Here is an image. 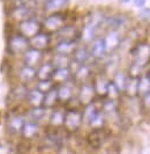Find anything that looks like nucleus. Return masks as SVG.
<instances>
[{
    "label": "nucleus",
    "instance_id": "f257e3e1",
    "mask_svg": "<svg viewBox=\"0 0 150 154\" xmlns=\"http://www.w3.org/2000/svg\"><path fill=\"white\" fill-rule=\"evenodd\" d=\"M133 62L129 66V75L132 78H140L143 69L150 64V45L148 43H137L132 50Z\"/></svg>",
    "mask_w": 150,
    "mask_h": 154
},
{
    "label": "nucleus",
    "instance_id": "f03ea898",
    "mask_svg": "<svg viewBox=\"0 0 150 154\" xmlns=\"http://www.w3.org/2000/svg\"><path fill=\"white\" fill-rule=\"evenodd\" d=\"M83 124L82 110L77 108H69L65 111V121L62 129L68 133H75L81 129Z\"/></svg>",
    "mask_w": 150,
    "mask_h": 154
},
{
    "label": "nucleus",
    "instance_id": "7ed1b4c3",
    "mask_svg": "<svg viewBox=\"0 0 150 154\" xmlns=\"http://www.w3.org/2000/svg\"><path fill=\"white\" fill-rule=\"evenodd\" d=\"M110 136V131L106 128L102 129H91V131L87 134V144L92 149H99L107 141Z\"/></svg>",
    "mask_w": 150,
    "mask_h": 154
},
{
    "label": "nucleus",
    "instance_id": "20e7f679",
    "mask_svg": "<svg viewBox=\"0 0 150 154\" xmlns=\"http://www.w3.org/2000/svg\"><path fill=\"white\" fill-rule=\"evenodd\" d=\"M8 51L9 54L17 56V54H23L30 48L29 39L26 38L21 34H14L8 39Z\"/></svg>",
    "mask_w": 150,
    "mask_h": 154
},
{
    "label": "nucleus",
    "instance_id": "39448f33",
    "mask_svg": "<svg viewBox=\"0 0 150 154\" xmlns=\"http://www.w3.org/2000/svg\"><path fill=\"white\" fill-rule=\"evenodd\" d=\"M27 121L24 114H19L12 111L6 118V130L12 136H17L21 133V130L23 128V124Z\"/></svg>",
    "mask_w": 150,
    "mask_h": 154
},
{
    "label": "nucleus",
    "instance_id": "423d86ee",
    "mask_svg": "<svg viewBox=\"0 0 150 154\" xmlns=\"http://www.w3.org/2000/svg\"><path fill=\"white\" fill-rule=\"evenodd\" d=\"M42 31V24L35 17H30L24 20L19 24V34H21L26 38H32L35 35Z\"/></svg>",
    "mask_w": 150,
    "mask_h": 154
},
{
    "label": "nucleus",
    "instance_id": "0eeeda50",
    "mask_svg": "<svg viewBox=\"0 0 150 154\" xmlns=\"http://www.w3.org/2000/svg\"><path fill=\"white\" fill-rule=\"evenodd\" d=\"M65 26V17L60 13H53L51 15L46 16L44 22L42 24V28L45 29L46 34H56Z\"/></svg>",
    "mask_w": 150,
    "mask_h": 154
},
{
    "label": "nucleus",
    "instance_id": "6e6552de",
    "mask_svg": "<svg viewBox=\"0 0 150 154\" xmlns=\"http://www.w3.org/2000/svg\"><path fill=\"white\" fill-rule=\"evenodd\" d=\"M40 131H42L40 124L37 123V122H34V121L27 119L23 124V128L20 134H21L23 140L32 141V140L37 139L40 136Z\"/></svg>",
    "mask_w": 150,
    "mask_h": 154
},
{
    "label": "nucleus",
    "instance_id": "1a4fd4ad",
    "mask_svg": "<svg viewBox=\"0 0 150 154\" xmlns=\"http://www.w3.org/2000/svg\"><path fill=\"white\" fill-rule=\"evenodd\" d=\"M96 92L94 89V86L90 82H86L80 85L79 92H77V101L81 106H88L90 103H92L96 97Z\"/></svg>",
    "mask_w": 150,
    "mask_h": 154
},
{
    "label": "nucleus",
    "instance_id": "9d476101",
    "mask_svg": "<svg viewBox=\"0 0 150 154\" xmlns=\"http://www.w3.org/2000/svg\"><path fill=\"white\" fill-rule=\"evenodd\" d=\"M23 65H27L30 67H35L42 64L43 60V51H39L37 49L29 48L24 54H22Z\"/></svg>",
    "mask_w": 150,
    "mask_h": 154
},
{
    "label": "nucleus",
    "instance_id": "9b49d317",
    "mask_svg": "<svg viewBox=\"0 0 150 154\" xmlns=\"http://www.w3.org/2000/svg\"><path fill=\"white\" fill-rule=\"evenodd\" d=\"M91 67L88 64H82V65H76V69L72 72V78L74 79L75 82H79L80 85L88 82V80L91 77Z\"/></svg>",
    "mask_w": 150,
    "mask_h": 154
},
{
    "label": "nucleus",
    "instance_id": "f8f14e48",
    "mask_svg": "<svg viewBox=\"0 0 150 154\" xmlns=\"http://www.w3.org/2000/svg\"><path fill=\"white\" fill-rule=\"evenodd\" d=\"M110 81L111 80H109V78L106 77L104 72H99L95 75L94 81L91 84L94 86V89L97 96H106V91H107V86Z\"/></svg>",
    "mask_w": 150,
    "mask_h": 154
},
{
    "label": "nucleus",
    "instance_id": "ddd939ff",
    "mask_svg": "<svg viewBox=\"0 0 150 154\" xmlns=\"http://www.w3.org/2000/svg\"><path fill=\"white\" fill-rule=\"evenodd\" d=\"M30 48L37 49L39 51H43L45 49H47L51 44V36L49 34H46L44 31L38 32L37 35H35L32 38L29 39Z\"/></svg>",
    "mask_w": 150,
    "mask_h": 154
},
{
    "label": "nucleus",
    "instance_id": "4468645a",
    "mask_svg": "<svg viewBox=\"0 0 150 154\" xmlns=\"http://www.w3.org/2000/svg\"><path fill=\"white\" fill-rule=\"evenodd\" d=\"M32 14H34L32 7H30L28 5H19L12 9L10 16L15 21L22 22L24 20H28L30 17H32Z\"/></svg>",
    "mask_w": 150,
    "mask_h": 154
},
{
    "label": "nucleus",
    "instance_id": "2eb2a0df",
    "mask_svg": "<svg viewBox=\"0 0 150 154\" xmlns=\"http://www.w3.org/2000/svg\"><path fill=\"white\" fill-rule=\"evenodd\" d=\"M28 94H29V89H28L27 85H24V84H17L10 91L9 97L12 99L13 103H22L24 101H27Z\"/></svg>",
    "mask_w": 150,
    "mask_h": 154
},
{
    "label": "nucleus",
    "instance_id": "dca6fc26",
    "mask_svg": "<svg viewBox=\"0 0 150 154\" xmlns=\"http://www.w3.org/2000/svg\"><path fill=\"white\" fill-rule=\"evenodd\" d=\"M65 121V111L60 109H53L47 117V124L50 129H62Z\"/></svg>",
    "mask_w": 150,
    "mask_h": 154
},
{
    "label": "nucleus",
    "instance_id": "f3484780",
    "mask_svg": "<svg viewBox=\"0 0 150 154\" xmlns=\"http://www.w3.org/2000/svg\"><path fill=\"white\" fill-rule=\"evenodd\" d=\"M17 78L20 80V84H29L37 78V69L35 67H30L27 65H23L21 69L17 71Z\"/></svg>",
    "mask_w": 150,
    "mask_h": 154
},
{
    "label": "nucleus",
    "instance_id": "a211bd4d",
    "mask_svg": "<svg viewBox=\"0 0 150 154\" xmlns=\"http://www.w3.org/2000/svg\"><path fill=\"white\" fill-rule=\"evenodd\" d=\"M57 93H58V100L60 102H69L73 99L74 85L70 81L58 85L57 86Z\"/></svg>",
    "mask_w": 150,
    "mask_h": 154
},
{
    "label": "nucleus",
    "instance_id": "6ab92c4d",
    "mask_svg": "<svg viewBox=\"0 0 150 154\" xmlns=\"http://www.w3.org/2000/svg\"><path fill=\"white\" fill-rule=\"evenodd\" d=\"M70 78H72L70 67H61V69H54L51 80L54 85H61L70 81Z\"/></svg>",
    "mask_w": 150,
    "mask_h": 154
},
{
    "label": "nucleus",
    "instance_id": "aec40b11",
    "mask_svg": "<svg viewBox=\"0 0 150 154\" xmlns=\"http://www.w3.org/2000/svg\"><path fill=\"white\" fill-rule=\"evenodd\" d=\"M54 35L58 38V42H60V41H76L79 31L74 26H64Z\"/></svg>",
    "mask_w": 150,
    "mask_h": 154
},
{
    "label": "nucleus",
    "instance_id": "412c9836",
    "mask_svg": "<svg viewBox=\"0 0 150 154\" xmlns=\"http://www.w3.org/2000/svg\"><path fill=\"white\" fill-rule=\"evenodd\" d=\"M76 48H77L76 41H60V42H57V44L54 46V51L56 54L72 56Z\"/></svg>",
    "mask_w": 150,
    "mask_h": 154
},
{
    "label": "nucleus",
    "instance_id": "4be33fe9",
    "mask_svg": "<svg viewBox=\"0 0 150 154\" xmlns=\"http://www.w3.org/2000/svg\"><path fill=\"white\" fill-rule=\"evenodd\" d=\"M106 54V46H105L104 38L94 39L92 45L90 49V56L95 59H100Z\"/></svg>",
    "mask_w": 150,
    "mask_h": 154
},
{
    "label": "nucleus",
    "instance_id": "5701e85b",
    "mask_svg": "<svg viewBox=\"0 0 150 154\" xmlns=\"http://www.w3.org/2000/svg\"><path fill=\"white\" fill-rule=\"evenodd\" d=\"M44 102V93L38 91L37 88H34L29 91L28 97H27V103L29 104L30 108H36V107H42Z\"/></svg>",
    "mask_w": 150,
    "mask_h": 154
},
{
    "label": "nucleus",
    "instance_id": "b1692460",
    "mask_svg": "<svg viewBox=\"0 0 150 154\" xmlns=\"http://www.w3.org/2000/svg\"><path fill=\"white\" fill-rule=\"evenodd\" d=\"M24 115L27 117V119L34 121V122H37V123L40 124L42 119H44L47 115V109L44 108L43 106L42 107H36V108H29Z\"/></svg>",
    "mask_w": 150,
    "mask_h": 154
},
{
    "label": "nucleus",
    "instance_id": "393cba45",
    "mask_svg": "<svg viewBox=\"0 0 150 154\" xmlns=\"http://www.w3.org/2000/svg\"><path fill=\"white\" fill-rule=\"evenodd\" d=\"M72 56V63H75L76 65H82L87 64L88 59L90 58V51L86 46H77Z\"/></svg>",
    "mask_w": 150,
    "mask_h": 154
},
{
    "label": "nucleus",
    "instance_id": "a878e982",
    "mask_svg": "<svg viewBox=\"0 0 150 154\" xmlns=\"http://www.w3.org/2000/svg\"><path fill=\"white\" fill-rule=\"evenodd\" d=\"M104 42H105V46H106V52H112V51H114L120 45V42H121L118 31L116 30L110 31L109 35L104 38Z\"/></svg>",
    "mask_w": 150,
    "mask_h": 154
},
{
    "label": "nucleus",
    "instance_id": "bb28decb",
    "mask_svg": "<svg viewBox=\"0 0 150 154\" xmlns=\"http://www.w3.org/2000/svg\"><path fill=\"white\" fill-rule=\"evenodd\" d=\"M54 67L51 62H44L39 65L37 69V79L38 80H51Z\"/></svg>",
    "mask_w": 150,
    "mask_h": 154
},
{
    "label": "nucleus",
    "instance_id": "cd10ccee",
    "mask_svg": "<svg viewBox=\"0 0 150 154\" xmlns=\"http://www.w3.org/2000/svg\"><path fill=\"white\" fill-rule=\"evenodd\" d=\"M68 5V0H46L44 4L45 12L58 13Z\"/></svg>",
    "mask_w": 150,
    "mask_h": 154
},
{
    "label": "nucleus",
    "instance_id": "c85d7f7f",
    "mask_svg": "<svg viewBox=\"0 0 150 154\" xmlns=\"http://www.w3.org/2000/svg\"><path fill=\"white\" fill-rule=\"evenodd\" d=\"M58 93H57V86H54L51 91L44 94V102H43V107L46 109H52L57 102H58Z\"/></svg>",
    "mask_w": 150,
    "mask_h": 154
},
{
    "label": "nucleus",
    "instance_id": "c756f323",
    "mask_svg": "<svg viewBox=\"0 0 150 154\" xmlns=\"http://www.w3.org/2000/svg\"><path fill=\"white\" fill-rule=\"evenodd\" d=\"M137 87H139V78L128 77L127 84L125 86L124 93L128 97H137Z\"/></svg>",
    "mask_w": 150,
    "mask_h": 154
},
{
    "label": "nucleus",
    "instance_id": "7c9ffc66",
    "mask_svg": "<svg viewBox=\"0 0 150 154\" xmlns=\"http://www.w3.org/2000/svg\"><path fill=\"white\" fill-rule=\"evenodd\" d=\"M70 58L69 56H65V54H54L52 57L51 64L53 65L54 69H61V67H69L70 66Z\"/></svg>",
    "mask_w": 150,
    "mask_h": 154
},
{
    "label": "nucleus",
    "instance_id": "2f4dec72",
    "mask_svg": "<svg viewBox=\"0 0 150 154\" xmlns=\"http://www.w3.org/2000/svg\"><path fill=\"white\" fill-rule=\"evenodd\" d=\"M88 125L90 126V129H102V128H105L106 118H105L104 114L102 112V110L97 111V114L90 119Z\"/></svg>",
    "mask_w": 150,
    "mask_h": 154
},
{
    "label": "nucleus",
    "instance_id": "473e14b6",
    "mask_svg": "<svg viewBox=\"0 0 150 154\" xmlns=\"http://www.w3.org/2000/svg\"><path fill=\"white\" fill-rule=\"evenodd\" d=\"M127 80H128V74L124 73L122 71H118V72L114 74V78H113L112 82L116 85V87L119 89L120 92H124L125 86L127 84Z\"/></svg>",
    "mask_w": 150,
    "mask_h": 154
},
{
    "label": "nucleus",
    "instance_id": "72a5a7b5",
    "mask_svg": "<svg viewBox=\"0 0 150 154\" xmlns=\"http://www.w3.org/2000/svg\"><path fill=\"white\" fill-rule=\"evenodd\" d=\"M150 91V80L147 75L139 78V87H137V96L144 95Z\"/></svg>",
    "mask_w": 150,
    "mask_h": 154
},
{
    "label": "nucleus",
    "instance_id": "f704fd0d",
    "mask_svg": "<svg viewBox=\"0 0 150 154\" xmlns=\"http://www.w3.org/2000/svg\"><path fill=\"white\" fill-rule=\"evenodd\" d=\"M120 91L116 87V85L113 84L112 81L109 82V86H107V91H106V96L109 100H113V101H118L120 96Z\"/></svg>",
    "mask_w": 150,
    "mask_h": 154
},
{
    "label": "nucleus",
    "instance_id": "c9c22d12",
    "mask_svg": "<svg viewBox=\"0 0 150 154\" xmlns=\"http://www.w3.org/2000/svg\"><path fill=\"white\" fill-rule=\"evenodd\" d=\"M54 84H53L52 80H39L37 84V88L38 91H40L42 93H47L49 91H51L53 87H54Z\"/></svg>",
    "mask_w": 150,
    "mask_h": 154
},
{
    "label": "nucleus",
    "instance_id": "e433bc0d",
    "mask_svg": "<svg viewBox=\"0 0 150 154\" xmlns=\"http://www.w3.org/2000/svg\"><path fill=\"white\" fill-rule=\"evenodd\" d=\"M141 107L142 109L147 110V111H150V91L147 94H144L142 97V101H141Z\"/></svg>",
    "mask_w": 150,
    "mask_h": 154
},
{
    "label": "nucleus",
    "instance_id": "4c0bfd02",
    "mask_svg": "<svg viewBox=\"0 0 150 154\" xmlns=\"http://www.w3.org/2000/svg\"><path fill=\"white\" fill-rule=\"evenodd\" d=\"M146 1H147V0H134L135 5H136L137 7H143V6L146 5Z\"/></svg>",
    "mask_w": 150,
    "mask_h": 154
},
{
    "label": "nucleus",
    "instance_id": "58836bf2",
    "mask_svg": "<svg viewBox=\"0 0 150 154\" xmlns=\"http://www.w3.org/2000/svg\"><path fill=\"white\" fill-rule=\"evenodd\" d=\"M120 1H121V2H125V4H126V2H129L130 0H120Z\"/></svg>",
    "mask_w": 150,
    "mask_h": 154
},
{
    "label": "nucleus",
    "instance_id": "ea45409f",
    "mask_svg": "<svg viewBox=\"0 0 150 154\" xmlns=\"http://www.w3.org/2000/svg\"><path fill=\"white\" fill-rule=\"evenodd\" d=\"M147 77L149 78V80H150V69H149V71H148V74H147Z\"/></svg>",
    "mask_w": 150,
    "mask_h": 154
}]
</instances>
